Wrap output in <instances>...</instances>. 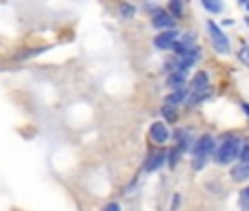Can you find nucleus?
<instances>
[{
	"mask_svg": "<svg viewBox=\"0 0 249 211\" xmlns=\"http://www.w3.org/2000/svg\"><path fill=\"white\" fill-rule=\"evenodd\" d=\"M104 211H122V207H119L117 202H108V205L104 207Z\"/></svg>",
	"mask_w": 249,
	"mask_h": 211,
	"instance_id": "nucleus-22",
	"label": "nucleus"
},
{
	"mask_svg": "<svg viewBox=\"0 0 249 211\" xmlns=\"http://www.w3.org/2000/svg\"><path fill=\"white\" fill-rule=\"evenodd\" d=\"M148 136H150L152 143H157V146H163V143H168L170 141V130L168 126H165V121H155L150 126V130H148Z\"/></svg>",
	"mask_w": 249,
	"mask_h": 211,
	"instance_id": "nucleus-6",
	"label": "nucleus"
},
{
	"mask_svg": "<svg viewBox=\"0 0 249 211\" xmlns=\"http://www.w3.org/2000/svg\"><path fill=\"white\" fill-rule=\"evenodd\" d=\"M165 161H168V152H165V150H157V152H152V154L148 156L143 169H146V172H157V169H159Z\"/></svg>",
	"mask_w": 249,
	"mask_h": 211,
	"instance_id": "nucleus-11",
	"label": "nucleus"
},
{
	"mask_svg": "<svg viewBox=\"0 0 249 211\" xmlns=\"http://www.w3.org/2000/svg\"><path fill=\"white\" fill-rule=\"evenodd\" d=\"M231 179L236 180V183H245V180H249V163H238L231 167Z\"/></svg>",
	"mask_w": 249,
	"mask_h": 211,
	"instance_id": "nucleus-13",
	"label": "nucleus"
},
{
	"mask_svg": "<svg viewBox=\"0 0 249 211\" xmlns=\"http://www.w3.org/2000/svg\"><path fill=\"white\" fill-rule=\"evenodd\" d=\"M207 35H210V42L212 47H214V51L221 53V55H230L231 53V42L230 38H227L225 33H223V29L218 27L214 20H207Z\"/></svg>",
	"mask_w": 249,
	"mask_h": 211,
	"instance_id": "nucleus-3",
	"label": "nucleus"
},
{
	"mask_svg": "<svg viewBox=\"0 0 249 211\" xmlns=\"http://www.w3.org/2000/svg\"><path fill=\"white\" fill-rule=\"evenodd\" d=\"M188 97H190V84H183V86H179V88H174L172 93L165 97V106H181V103H185L188 101Z\"/></svg>",
	"mask_w": 249,
	"mask_h": 211,
	"instance_id": "nucleus-9",
	"label": "nucleus"
},
{
	"mask_svg": "<svg viewBox=\"0 0 249 211\" xmlns=\"http://www.w3.org/2000/svg\"><path fill=\"white\" fill-rule=\"evenodd\" d=\"M181 154H183V152H181V150H179V147H177V146H174L172 150L168 152V165H170V167H177V163H179Z\"/></svg>",
	"mask_w": 249,
	"mask_h": 211,
	"instance_id": "nucleus-17",
	"label": "nucleus"
},
{
	"mask_svg": "<svg viewBox=\"0 0 249 211\" xmlns=\"http://www.w3.org/2000/svg\"><path fill=\"white\" fill-rule=\"evenodd\" d=\"M196 47V33H181V40L177 42V47L172 49L177 57H183L185 53H190Z\"/></svg>",
	"mask_w": 249,
	"mask_h": 211,
	"instance_id": "nucleus-8",
	"label": "nucleus"
},
{
	"mask_svg": "<svg viewBox=\"0 0 249 211\" xmlns=\"http://www.w3.org/2000/svg\"><path fill=\"white\" fill-rule=\"evenodd\" d=\"M161 117H163L165 119V121H177V117H179V110H177V108H174V106H165V103H163V106H161Z\"/></svg>",
	"mask_w": 249,
	"mask_h": 211,
	"instance_id": "nucleus-15",
	"label": "nucleus"
},
{
	"mask_svg": "<svg viewBox=\"0 0 249 211\" xmlns=\"http://www.w3.org/2000/svg\"><path fill=\"white\" fill-rule=\"evenodd\" d=\"M238 60L243 62L245 66H249V47H243V49H240V51H238Z\"/></svg>",
	"mask_w": 249,
	"mask_h": 211,
	"instance_id": "nucleus-21",
	"label": "nucleus"
},
{
	"mask_svg": "<svg viewBox=\"0 0 249 211\" xmlns=\"http://www.w3.org/2000/svg\"><path fill=\"white\" fill-rule=\"evenodd\" d=\"M179 202H181V196H179V194H177V196L172 198V211H177V209H179Z\"/></svg>",
	"mask_w": 249,
	"mask_h": 211,
	"instance_id": "nucleus-23",
	"label": "nucleus"
},
{
	"mask_svg": "<svg viewBox=\"0 0 249 211\" xmlns=\"http://www.w3.org/2000/svg\"><path fill=\"white\" fill-rule=\"evenodd\" d=\"M240 108H243V113L249 117V103H247V101H245V103H240Z\"/></svg>",
	"mask_w": 249,
	"mask_h": 211,
	"instance_id": "nucleus-24",
	"label": "nucleus"
},
{
	"mask_svg": "<svg viewBox=\"0 0 249 211\" xmlns=\"http://www.w3.org/2000/svg\"><path fill=\"white\" fill-rule=\"evenodd\" d=\"M212 88L210 86V75H207L205 70H196L194 77L190 80V93H203V90Z\"/></svg>",
	"mask_w": 249,
	"mask_h": 211,
	"instance_id": "nucleus-10",
	"label": "nucleus"
},
{
	"mask_svg": "<svg viewBox=\"0 0 249 211\" xmlns=\"http://www.w3.org/2000/svg\"><path fill=\"white\" fill-rule=\"evenodd\" d=\"M238 205H240V209H243V211H249V187H245L243 192H240Z\"/></svg>",
	"mask_w": 249,
	"mask_h": 211,
	"instance_id": "nucleus-19",
	"label": "nucleus"
},
{
	"mask_svg": "<svg viewBox=\"0 0 249 211\" xmlns=\"http://www.w3.org/2000/svg\"><path fill=\"white\" fill-rule=\"evenodd\" d=\"M238 163H249V139L243 141V147H240V154H238Z\"/></svg>",
	"mask_w": 249,
	"mask_h": 211,
	"instance_id": "nucleus-20",
	"label": "nucleus"
},
{
	"mask_svg": "<svg viewBox=\"0 0 249 211\" xmlns=\"http://www.w3.org/2000/svg\"><path fill=\"white\" fill-rule=\"evenodd\" d=\"M185 77H188V70H183V68H177V70H172L168 75V80H165V84H168V88H179V86H183L185 84Z\"/></svg>",
	"mask_w": 249,
	"mask_h": 211,
	"instance_id": "nucleus-12",
	"label": "nucleus"
},
{
	"mask_svg": "<svg viewBox=\"0 0 249 211\" xmlns=\"http://www.w3.org/2000/svg\"><path fill=\"white\" fill-rule=\"evenodd\" d=\"M119 16H122L124 20H130L132 16H135V7H132L130 2H124V5H119Z\"/></svg>",
	"mask_w": 249,
	"mask_h": 211,
	"instance_id": "nucleus-18",
	"label": "nucleus"
},
{
	"mask_svg": "<svg viewBox=\"0 0 249 211\" xmlns=\"http://www.w3.org/2000/svg\"><path fill=\"white\" fill-rule=\"evenodd\" d=\"M172 136H174V141H177V147H179L181 152H192L196 139L192 136V132H190V130H185V128H177Z\"/></svg>",
	"mask_w": 249,
	"mask_h": 211,
	"instance_id": "nucleus-7",
	"label": "nucleus"
},
{
	"mask_svg": "<svg viewBox=\"0 0 249 211\" xmlns=\"http://www.w3.org/2000/svg\"><path fill=\"white\" fill-rule=\"evenodd\" d=\"M168 11L172 14V18H183L185 14V5H183V0H170L168 2Z\"/></svg>",
	"mask_w": 249,
	"mask_h": 211,
	"instance_id": "nucleus-14",
	"label": "nucleus"
},
{
	"mask_svg": "<svg viewBox=\"0 0 249 211\" xmlns=\"http://www.w3.org/2000/svg\"><path fill=\"white\" fill-rule=\"evenodd\" d=\"M243 141L238 134H234V132H227V134L221 136V141H218L216 146V154H214V163L216 165H230L231 161L238 159L240 154V147H243Z\"/></svg>",
	"mask_w": 249,
	"mask_h": 211,
	"instance_id": "nucleus-1",
	"label": "nucleus"
},
{
	"mask_svg": "<svg viewBox=\"0 0 249 211\" xmlns=\"http://www.w3.org/2000/svg\"><path fill=\"white\" fill-rule=\"evenodd\" d=\"M181 40V31L179 29H168V31H161L159 35H155L152 44H155L159 51H172L177 47V42Z\"/></svg>",
	"mask_w": 249,
	"mask_h": 211,
	"instance_id": "nucleus-4",
	"label": "nucleus"
},
{
	"mask_svg": "<svg viewBox=\"0 0 249 211\" xmlns=\"http://www.w3.org/2000/svg\"><path fill=\"white\" fill-rule=\"evenodd\" d=\"M216 139L212 134H201L196 139V143H194L192 147V167L196 169H203L207 163H210L212 159H214V154H216Z\"/></svg>",
	"mask_w": 249,
	"mask_h": 211,
	"instance_id": "nucleus-2",
	"label": "nucleus"
},
{
	"mask_svg": "<svg viewBox=\"0 0 249 211\" xmlns=\"http://www.w3.org/2000/svg\"><path fill=\"white\" fill-rule=\"evenodd\" d=\"M152 27L157 29V31H168V29H174V24H177V18H172V14L170 11H163V9H157L155 14H152Z\"/></svg>",
	"mask_w": 249,
	"mask_h": 211,
	"instance_id": "nucleus-5",
	"label": "nucleus"
},
{
	"mask_svg": "<svg viewBox=\"0 0 249 211\" xmlns=\"http://www.w3.org/2000/svg\"><path fill=\"white\" fill-rule=\"evenodd\" d=\"M201 5L205 7L210 14H221L223 11V0H201Z\"/></svg>",
	"mask_w": 249,
	"mask_h": 211,
	"instance_id": "nucleus-16",
	"label": "nucleus"
}]
</instances>
